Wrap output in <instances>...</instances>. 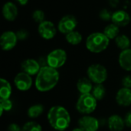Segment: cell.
Masks as SVG:
<instances>
[{
    "label": "cell",
    "instance_id": "1",
    "mask_svg": "<svg viewBox=\"0 0 131 131\" xmlns=\"http://www.w3.org/2000/svg\"><path fill=\"white\" fill-rule=\"evenodd\" d=\"M60 80V73L58 69L48 66L41 67L35 80L36 90L45 93L53 90Z\"/></svg>",
    "mask_w": 131,
    "mask_h": 131
},
{
    "label": "cell",
    "instance_id": "2",
    "mask_svg": "<svg viewBox=\"0 0 131 131\" xmlns=\"http://www.w3.org/2000/svg\"><path fill=\"white\" fill-rule=\"evenodd\" d=\"M47 119L50 126L57 131L66 130L71 121L68 110L60 105L53 106L49 109Z\"/></svg>",
    "mask_w": 131,
    "mask_h": 131
},
{
    "label": "cell",
    "instance_id": "3",
    "mask_svg": "<svg viewBox=\"0 0 131 131\" xmlns=\"http://www.w3.org/2000/svg\"><path fill=\"white\" fill-rule=\"evenodd\" d=\"M110 43V39L104 32H95L90 34L85 42L88 50L93 53H101L107 49Z\"/></svg>",
    "mask_w": 131,
    "mask_h": 131
},
{
    "label": "cell",
    "instance_id": "4",
    "mask_svg": "<svg viewBox=\"0 0 131 131\" xmlns=\"http://www.w3.org/2000/svg\"><path fill=\"white\" fill-rule=\"evenodd\" d=\"M97 100L93 97L91 93L81 94L78 97L76 103L77 111L84 115H90L94 112L97 108Z\"/></svg>",
    "mask_w": 131,
    "mask_h": 131
},
{
    "label": "cell",
    "instance_id": "5",
    "mask_svg": "<svg viewBox=\"0 0 131 131\" xmlns=\"http://www.w3.org/2000/svg\"><path fill=\"white\" fill-rule=\"evenodd\" d=\"M88 78L94 84H103L107 79L108 73L106 67L100 63L91 64L87 69Z\"/></svg>",
    "mask_w": 131,
    "mask_h": 131
},
{
    "label": "cell",
    "instance_id": "6",
    "mask_svg": "<svg viewBox=\"0 0 131 131\" xmlns=\"http://www.w3.org/2000/svg\"><path fill=\"white\" fill-rule=\"evenodd\" d=\"M68 59V55L63 49H55L51 51L47 56L48 66L54 69L62 67Z\"/></svg>",
    "mask_w": 131,
    "mask_h": 131
},
{
    "label": "cell",
    "instance_id": "7",
    "mask_svg": "<svg viewBox=\"0 0 131 131\" xmlns=\"http://www.w3.org/2000/svg\"><path fill=\"white\" fill-rule=\"evenodd\" d=\"M33 84V80L31 76L24 73L20 72L17 73L14 78V85L17 90L25 92L29 90Z\"/></svg>",
    "mask_w": 131,
    "mask_h": 131
},
{
    "label": "cell",
    "instance_id": "8",
    "mask_svg": "<svg viewBox=\"0 0 131 131\" xmlns=\"http://www.w3.org/2000/svg\"><path fill=\"white\" fill-rule=\"evenodd\" d=\"M78 25V20L73 15H67L62 17L58 25V29L60 32L67 35L68 33L74 31Z\"/></svg>",
    "mask_w": 131,
    "mask_h": 131
},
{
    "label": "cell",
    "instance_id": "9",
    "mask_svg": "<svg viewBox=\"0 0 131 131\" xmlns=\"http://www.w3.org/2000/svg\"><path fill=\"white\" fill-rule=\"evenodd\" d=\"M18 40L15 32L12 31L4 32L0 37V46L2 49L4 51L12 50L15 47Z\"/></svg>",
    "mask_w": 131,
    "mask_h": 131
},
{
    "label": "cell",
    "instance_id": "10",
    "mask_svg": "<svg viewBox=\"0 0 131 131\" xmlns=\"http://www.w3.org/2000/svg\"><path fill=\"white\" fill-rule=\"evenodd\" d=\"M38 32L41 38L49 40L52 39L56 36L57 29L52 22L45 20L38 25Z\"/></svg>",
    "mask_w": 131,
    "mask_h": 131
},
{
    "label": "cell",
    "instance_id": "11",
    "mask_svg": "<svg viewBox=\"0 0 131 131\" xmlns=\"http://www.w3.org/2000/svg\"><path fill=\"white\" fill-rule=\"evenodd\" d=\"M78 126L84 131H97L100 127V122L94 117L84 115L78 120Z\"/></svg>",
    "mask_w": 131,
    "mask_h": 131
},
{
    "label": "cell",
    "instance_id": "12",
    "mask_svg": "<svg viewBox=\"0 0 131 131\" xmlns=\"http://www.w3.org/2000/svg\"><path fill=\"white\" fill-rule=\"evenodd\" d=\"M41 68L38 61L35 59H26L21 63V71L31 76H37Z\"/></svg>",
    "mask_w": 131,
    "mask_h": 131
},
{
    "label": "cell",
    "instance_id": "13",
    "mask_svg": "<svg viewBox=\"0 0 131 131\" xmlns=\"http://www.w3.org/2000/svg\"><path fill=\"white\" fill-rule=\"evenodd\" d=\"M117 103L124 107H127L131 105V89L121 87L117 92L115 97Z\"/></svg>",
    "mask_w": 131,
    "mask_h": 131
},
{
    "label": "cell",
    "instance_id": "14",
    "mask_svg": "<svg viewBox=\"0 0 131 131\" xmlns=\"http://www.w3.org/2000/svg\"><path fill=\"white\" fill-rule=\"evenodd\" d=\"M130 20L131 17L124 10H117L112 14V23L115 24L118 27H124L127 25Z\"/></svg>",
    "mask_w": 131,
    "mask_h": 131
},
{
    "label": "cell",
    "instance_id": "15",
    "mask_svg": "<svg viewBox=\"0 0 131 131\" xmlns=\"http://www.w3.org/2000/svg\"><path fill=\"white\" fill-rule=\"evenodd\" d=\"M107 124L111 131H123L126 127L124 119L117 114H113L109 117Z\"/></svg>",
    "mask_w": 131,
    "mask_h": 131
},
{
    "label": "cell",
    "instance_id": "16",
    "mask_svg": "<svg viewBox=\"0 0 131 131\" xmlns=\"http://www.w3.org/2000/svg\"><path fill=\"white\" fill-rule=\"evenodd\" d=\"M2 15L8 21H14L18 16V8L12 2H7L2 7Z\"/></svg>",
    "mask_w": 131,
    "mask_h": 131
},
{
    "label": "cell",
    "instance_id": "17",
    "mask_svg": "<svg viewBox=\"0 0 131 131\" xmlns=\"http://www.w3.org/2000/svg\"><path fill=\"white\" fill-rule=\"evenodd\" d=\"M118 62L120 66L127 72H131V49H127L121 52Z\"/></svg>",
    "mask_w": 131,
    "mask_h": 131
},
{
    "label": "cell",
    "instance_id": "18",
    "mask_svg": "<svg viewBox=\"0 0 131 131\" xmlns=\"http://www.w3.org/2000/svg\"><path fill=\"white\" fill-rule=\"evenodd\" d=\"M93 87V83L88 77H82L77 83V89L81 95L91 93Z\"/></svg>",
    "mask_w": 131,
    "mask_h": 131
},
{
    "label": "cell",
    "instance_id": "19",
    "mask_svg": "<svg viewBox=\"0 0 131 131\" xmlns=\"http://www.w3.org/2000/svg\"><path fill=\"white\" fill-rule=\"evenodd\" d=\"M0 98L1 99H10L12 93V88L11 83L5 79H0Z\"/></svg>",
    "mask_w": 131,
    "mask_h": 131
},
{
    "label": "cell",
    "instance_id": "20",
    "mask_svg": "<svg viewBox=\"0 0 131 131\" xmlns=\"http://www.w3.org/2000/svg\"><path fill=\"white\" fill-rule=\"evenodd\" d=\"M45 110V107L42 104L37 103L31 106L27 111L28 117L31 119H36L40 117Z\"/></svg>",
    "mask_w": 131,
    "mask_h": 131
},
{
    "label": "cell",
    "instance_id": "21",
    "mask_svg": "<svg viewBox=\"0 0 131 131\" xmlns=\"http://www.w3.org/2000/svg\"><path fill=\"white\" fill-rule=\"evenodd\" d=\"M104 33L109 39H115L119 36L120 29L115 24L111 23L104 28Z\"/></svg>",
    "mask_w": 131,
    "mask_h": 131
},
{
    "label": "cell",
    "instance_id": "22",
    "mask_svg": "<svg viewBox=\"0 0 131 131\" xmlns=\"http://www.w3.org/2000/svg\"><path fill=\"white\" fill-rule=\"evenodd\" d=\"M65 39L69 44L72 46H77L81 42L83 37L79 32L74 30L65 35Z\"/></svg>",
    "mask_w": 131,
    "mask_h": 131
},
{
    "label": "cell",
    "instance_id": "23",
    "mask_svg": "<svg viewBox=\"0 0 131 131\" xmlns=\"http://www.w3.org/2000/svg\"><path fill=\"white\" fill-rule=\"evenodd\" d=\"M115 43L117 46L121 49L122 51L130 49V46H131V42L129 37L124 34L119 35L116 39H115Z\"/></svg>",
    "mask_w": 131,
    "mask_h": 131
},
{
    "label": "cell",
    "instance_id": "24",
    "mask_svg": "<svg viewBox=\"0 0 131 131\" xmlns=\"http://www.w3.org/2000/svg\"><path fill=\"white\" fill-rule=\"evenodd\" d=\"M91 94L97 100H102L106 95V88L103 84H95L93 87Z\"/></svg>",
    "mask_w": 131,
    "mask_h": 131
},
{
    "label": "cell",
    "instance_id": "25",
    "mask_svg": "<svg viewBox=\"0 0 131 131\" xmlns=\"http://www.w3.org/2000/svg\"><path fill=\"white\" fill-rule=\"evenodd\" d=\"M22 128V131H42V127L38 123L31 120L26 122Z\"/></svg>",
    "mask_w": 131,
    "mask_h": 131
},
{
    "label": "cell",
    "instance_id": "26",
    "mask_svg": "<svg viewBox=\"0 0 131 131\" xmlns=\"http://www.w3.org/2000/svg\"><path fill=\"white\" fill-rule=\"evenodd\" d=\"M13 107V103L10 99L0 100V116L2 117L4 111H10Z\"/></svg>",
    "mask_w": 131,
    "mask_h": 131
},
{
    "label": "cell",
    "instance_id": "27",
    "mask_svg": "<svg viewBox=\"0 0 131 131\" xmlns=\"http://www.w3.org/2000/svg\"><path fill=\"white\" fill-rule=\"evenodd\" d=\"M32 18L35 22L40 24L45 21V12L41 9H36L32 13Z\"/></svg>",
    "mask_w": 131,
    "mask_h": 131
},
{
    "label": "cell",
    "instance_id": "28",
    "mask_svg": "<svg viewBox=\"0 0 131 131\" xmlns=\"http://www.w3.org/2000/svg\"><path fill=\"white\" fill-rule=\"evenodd\" d=\"M112 14H113V13H111L108 9L104 8V9H102V10L100 12L99 16H100V18H101L102 20H104V21H109V20H111V18H112Z\"/></svg>",
    "mask_w": 131,
    "mask_h": 131
},
{
    "label": "cell",
    "instance_id": "29",
    "mask_svg": "<svg viewBox=\"0 0 131 131\" xmlns=\"http://www.w3.org/2000/svg\"><path fill=\"white\" fill-rule=\"evenodd\" d=\"M15 33H16L18 39L20 41H23V40L27 39L28 36H29L28 32L25 29H21L18 30Z\"/></svg>",
    "mask_w": 131,
    "mask_h": 131
},
{
    "label": "cell",
    "instance_id": "30",
    "mask_svg": "<svg viewBox=\"0 0 131 131\" xmlns=\"http://www.w3.org/2000/svg\"><path fill=\"white\" fill-rule=\"evenodd\" d=\"M121 83H122L123 87L128 88V89H131V76L130 75H126L125 76H124V78L122 79Z\"/></svg>",
    "mask_w": 131,
    "mask_h": 131
},
{
    "label": "cell",
    "instance_id": "31",
    "mask_svg": "<svg viewBox=\"0 0 131 131\" xmlns=\"http://www.w3.org/2000/svg\"><path fill=\"white\" fill-rule=\"evenodd\" d=\"M7 131H22V128H21L18 124L15 123H12L8 125Z\"/></svg>",
    "mask_w": 131,
    "mask_h": 131
},
{
    "label": "cell",
    "instance_id": "32",
    "mask_svg": "<svg viewBox=\"0 0 131 131\" xmlns=\"http://www.w3.org/2000/svg\"><path fill=\"white\" fill-rule=\"evenodd\" d=\"M124 122H125V125L127 127H130L131 128V110L127 113V114L124 117Z\"/></svg>",
    "mask_w": 131,
    "mask_h": 131
},
{
    "label": "cell",
    "instance_id": "33",
    "mask_svg": "<svg viewBox=\"0 0 131 131\" xmlns=\"http://www.w3.org/2000/svg\"><path fill=\"white\" fill-rule=\"evenodd\" d=\"M41 67H44V66H48V61H47V56L46 57H44V56H41L38 59Z\"/></svg>",
    "mask_w": 131,
    "mask_h": 131
},
{
    "label": "cell",
    "instance_id": "34",
    "mask_svg": "<svg viewBox=\"0 0 131 131\" xmlns=\"http://www.w3.org/2000/svg\"><path fill=\"white\" fill-rule=\"evenodd\" d=\"M120 3V0H109V4L111 7L115 8Z\"/></svg>",
    "mask_w": 131,
    "mask_h": 131
},
{
    "label": "cell",
    "instance_id": "35",
    "mask_svg": "<svg viewBox=\"0 0 131 131\" xmlns=\"http://www.w3.org/2000/svg\"><path fill=\"white\" fill-rule=\"evenodd\" d=\"M16 2H18L21 5H25L28 3V0H16Z\"/></svg>",
    "mask_w": 131,
    "mask_h": 131
},
{
    "label": "cell",
    "instance_id": "36",
    "mask_svg": "<svg viewBox=\"0 0 131 131\" xmlns=\"http://www.w3.org/2000/svg\"><path fill=\"white\" fill-rule=\"evenodd\" d=\"M71 131H84L83 129H81V127H76V128H74V129H73Z\"/></svg>",
    "mask_w": 131,
    "mask_h": 131
}]
</instances>
